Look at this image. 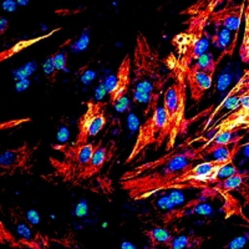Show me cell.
Returning <instances> with one entry per match:
<instances>
[{"instance_id":"obj_18","label":"cell","mask_w":249,"mask_h":249,"mask_svg":"<svg viewBox=\"0 0 249 249\" xmlns=\"http://www.w3.org/2000/svg\"><path fill=\"white\" fill-rule=\"evenodd\" d=\"M221 61L219 59H215L214 55L211 54V53H206L202 56H199L198 59L196 60L193 62L191 68L195 69V70H199V71H204L207 74L214 75L215 70H217V65L218 62Z\"/></svg>"},{"instance_id":"obj_19","label":"cell","mask_w":249,"mask_h":249,"mask_svg":"<svg viewBox=\"0 0 249 249\" xmlns=\"http://www.w3.org/2000/svg\"><path fill=\"white\" fill-rule=\"evenodd\" d=\"M244 34L242 39L241 48H239V57L241 61L246 65H249V0L244 8Z\"/></svg>"},{"instance_id":"obj_21","label":"cell","mask_w":249,"mask_h":249,"mask_svg":"<svg viewBox=\"0 0 249 249\" xmlns=\"http://www.w3.org/2000/svg\"><path fill=\"white\" fill-rule=\"evenodd\" d=\"M59 30H61V29H60V28H59V29H55V30H53V31H51V33H49V34H46V35H43V36L36 37V39H31V40H28V41H21V43L17 44V45H14V46H13V48H10V49H9V50H6V51H3V53H1V56H0V60H1V61H4V60H5V59H8V57L13 56V55H14L15 53H18V51L23 50L24 48H28V46L33 45V44H36V43H39L40 40L45 39V37H49V36H50V35L55 34V33H57V31H59Z\"/></svg>"},{"instance_id":"obj_10","label":"cell","mask_w":249,"mask_h":249,"mask_svg":"<svg viewBox=\"0 0 249 249\" xmlns=\"http://www.w3.org/2000/svg\"><path fill=\"white\" fill-rule=\"evenodd\" d=\"M101 141L97 143L93 142H88V143L76 144V143H61V144H53V150L59 151L65 157V161L69 163L74 164L75 167L79 168L81 173L82 168L90 162L91 157L97 150ZM80 178V177H79ZM80 182V181H79Z\"/></svg>"},{"instance_id":"obj_12","label":"cell","mask_w":249,"mask_h":249,"mask_svg":"<svg viewBox=\"0 0 249 249\" xmlns=\"http://www.w3.org/2000/svg\"><path fill=\"white\" fill-rule=\"evenodd\" d=\"M183 70L184 75H186L188 90H190L191 99L193 100L196 105H199L202 99H203L204 93L212 88L214 75L207 74L204 71L195 70L191 66L183 69Z\"/></svg>"},{"instance_id":"obj_13","label":"cell","mask_w":249,"mask_h":249,"mask_svg":"<svg viewBox=\"0 0 249 249\" xmlns=\"http://www.w3.org/2000/svg\"><path fill=\"white\" fill-rule=\"evenodd\" d=\"M115 148H116V146H115L113 142H110V143L106 144V146H102V144L100 143L97 150L95 151V153H93L92 157H91L90 162L86 164L85 167L82 168L81 173H80L79 181H86V179L92 178L93 176L97 175V173L102 170V167L111 160Z\"/></svg>"},{"instance_id":"obj_17","label":"cell","mask_w":249,"mask_h":249,"mask_svg":"<svg viewBox=\"0 0 249 249\" xmlns=\"http://www.w3.org/2000/svg\"><path fill=\"white\" fill-rule=\"evenodd\" d=\"M249 178V173L244 172H234L232 176L227 177V178L222 179L218 183H215V188L221 193L231 192V191L238 190L239 187L243 186L246 179Z\"/></svg>"},{"instance_id":"obj_25","label":"cell","mask_w":249,"mask_h":249,"mask_svg":"<svg viewBox=\"0 0 249 249\" xmlns=\"http://www.w3.org/2000/svg\"><path fill=\"white\" fill-rule=\"evenodd\" d=\"M122 249H136V248H135L130 242H124V243H122Z\"/></svg>"},{"instance_id":"obj_23","label":"cell","mask_w":249,"mask_h":249,"mask_svg":"<svg viewBox=\"0 0 249 249\" xmlns=\"http://www.w3.org/2000/svg\"><path fill=\"white\" fill-rule=\"evenodd\" d=\"M53 57H54V65L57 72L65 70L66 64H68V54L66 53H56V54L53 55Z\"/></svg>"},{"instance_id":"obj_24","label":"cell","mask_w":249,"mask_h":249,"mask_svg":"<svg viewBox=\"0 0 249 249\" xmlns=\"http://www.w3.org/2000/svg\"><path fill=\"white\" fill-rule=\"evenodd\" d=\"M243 153H244V156H246L247 159H249V141L246 142V144H244Z\"/></svg>"},{"instance_id":"obj_22","label":"cell","mask_w":249,"mask_h":249,"mask_svg":"<svg viewBox=\"0 0 249 249\" xmlns=\"http://www.w3.org/2000/svg\"><path fill=\"white\" fill-rule=\"evenodd\" d=\"M43 69H44V74H45V77L49 80V81L50 82L56 81V75L59 74V72H57L56 68H55V65H54V57H53V55L46 59V61L44 62Z\"/></svg>"},{"instance_id":"obj_1","label":"cell","mask_w":249,"mask_h":249,"mask_svg":"<svg viewBox=\"0 0 249 249\" xmlns=\"http://www.w3.org/2000/svg\"><path fill=\"white\" fill-rule=\"evenodd\" d=\"M206 157L203 143L198 147L182 144L167 151V155L122 173L119 179L120 187L133 201L147 199L162 191H168L171 182L179 173Z\"/></svg>"},{"instance_id":"obj_3","label":"cell","mask_w":249,"mask_h":249,"mask_svg":"<svg viewBox=\"0 0 249 249\" xmlns=\"http://www.w3.org/2000/svg\"><path fill=\"white\" fill-rule=\"evenodd\" d=\"M170 79H172V75L163 72L157 50L151 45L147 37L139 33L133 48L131 91L160 100Z\"/></svg>"},{"instance_id":"obj_15","label":"cell","mask_w":249,"mask_h":249,"mask_svg":"<svg viewBox=\"0 0 249 249\" xmlns=\"http://www.w3.org/2000/svg\"><path fill=\"white\" fill-rule=\"evenodd\" d=\"M144 234L147 237L148 244L152 249H157L159 247H168L175 239V234L162 227H156L153 230L146 231Z\"/></svg>"},{"instance_id":"obj_14","label":"cell","mask_w":249,"mask_h":249,"mask_svg":"<svg viewBox=\"0 0 249 249\" xmlns=\"http://www.w3.org/2000/svg\"><path fill=\"white\" fill-rule=\"evenodd\" d=\"M211 41L215 48L223 50L221 55L222 59L223 55H232L237 44V37L232 39L231 31L227 29H215V33L211 36Z\"/></svg>"},{"instance_id":"obj_2","label":"cell","mask_w":249,"mask_h":249,"mask_svg":"<svg viewBox=\"0 0 249 249\" xmlns=\"http://www.w3.org/2000/svg\"><path fill=\"white\" fill-rule=\"evenodd\" d=\"M164 64L172 75V82L163 91V97H162V107L166 113L168 130L166 150L171 151L176 148L178 137L183 136L190 126V121L187 119L188 85H187L184 70L177 56L171 54L164 60Z\"/></svg>"},{"instance_id":"obj_7","label":"cell","mask_w":249,"mask_h":249,"mask_svg":"<svg viewBox=\"0 0 249 249\" xmlns=\"http://www.w3.org/2000/svg\"><path fill=\"white\" fill-rule=\"evenodd\" d=\"M37 148L39 144L30 146L28 142H24L18 147L3 151L0 155L1 176H14L18 172L31 175Z\"/></svg>"},{"instance_id":"obj_16","label":"cell","mask_w":249,"mask_h":249,"mask_svg":"<svg viewBox=\"0 0 249 249\" xmlns=\"http://www.w3.org/2000/svg\"><path fill=\"white\" fill-rule=\"evenodd\" d=\"M206 238L196 234H181L175 237L168 249H198L203 244Z\"/></svg>"},{"instance_id":"obj_9","label":"cell","mask_w":249,"mask_h":249,"mask_svg":"<svg viewBox=\"0 0 249 249\" xmlns=\"http://www.w3.org/2000/svg\"><path fill=\"white\" fill-rule=\"evenodd\" d=\"M224 0H196L192 5L184 9L181 14H186L187 19L183 21L186 30L193 34H206L207 26L215 10Z\"/></svg>"},{"instance_id":"obj_20","label":"cell","mask_w":249,"mask_h":249,"mask_svg":"<svg viewBox=\"0 0 249 249\" xmlns=\"http://www.w3.org/2000/svg\"><path fill=\"white\" fill-rule=\"evenodd\" d=\"M243 92H249V70H244L242 77L238 80V82L234 85V88H233L232 90L228 92V95L226 96V99L222 101L219 108H221L222 106L226 104V102H228L230 100H233V99L235 100L238 96H239V95H242Z\"/></svg>"},{"instance_id":"obj_6","label":"cell","mask_w":249,"mask_h":249,"mask_svg":"<svg viewBox=\"0 0 249 249\" xmlns=\"http://www.w3.org/2000/svg\"><path fill=\"white\" fill-rule=\"evenodd\" d=\"M172 45L177 53V59L183 69L190 68L196 60L206 54L210 48V36L206 34H193L188 31H182L175 35Z\"/></svg>"},{"instance_id":"obj_4","label":"cell","mask_w":249,"mask_h":249,"mask_svg":"<svg viewBox=\"0 0 249 249\" xmlns=\"http://www.w3.org/2000/svg\"><path fill=\"white\" fill-rule=\"evenodd\" d=\"M168 130L167 120L162 105H159L152 112L146 116L136 135V140L128 153L124 164H131L150 147L160 148L164 142H167Z\"/></svg>"},{"instance_id":"obj_5","label":"cell","mask_w":249,"mask_h":249,"mask_svg":"<svg viewBox=\"0 0 249 249\" xmlns=\"http://www.w3.org/2000/svg\"><path fill=\"white\" fill-rule=\"evenodd\" d=\"M106 104L102 101L86 102V110L77 120V136L74 143H88L89 140L96 137L106 126Z\"/></svg>"},{"instance_id":"obj_8","label":"cell","mask_w":249,"mask_h":249,"mask_svg":"<svg viewBox=\"0 0 249 249\" xmlns=\"http://www.w3.org/2000/svg\"><path fill=\"white\" fill-rule=\"evenodd\" d=\"M131 86H132V57L130 55H124L116 72L108 75L104 84L110 105L116 107L120 102L126 100Z\"/></svg>"},{"instance_id":"obj_11","label":"cell","mask_w":249,"mask_h":249,"mask_svg":"<svg viewBox=\"0 0 249 249\" xmlns=\"http://www.w3.org/2000/svg\"><path fill=\"white\" fill-rule=\"evenodd\" d=\"M244 8H246L244 1L241 4H227L223 8L215 10L211 18L210 24H212L214 29H227L231 33L234 31L237 34L241 28Z\"/></svg>"}]
</instances>
